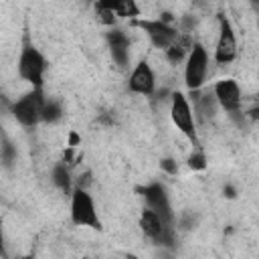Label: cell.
Wrapping results in <instances>:
<instances>
[{
	"label": "cell",
	"instance_id": "1",
	"mask_svg": "<svg viewBox=\"0 0 259 259\" xmlns=\"http://www.w3.org/2000/svg\"><path fill=\"white\" fill-rule=\"evenodd\" d=\"M47 103V97L42 95L40 87L24 93L20 99H16L10 107V113L14 115V119L24 125V127H32L42 119V107Z\"/></svg>",
	"mask_w": 259,
	"mask_h": 259
},
{
	"label": "cell",
	"instance_id": "2",
	"mask_svg": "<svg viewBox=\"0 0 259 259\" xmlns=\"http://www.w3.org/2000/svg\"><path fill=\"white\" fill-rule=\"evenodd\" d=\"M208 73V53L200 42H194L184 61V83L188 91H200Z\"/></svg>",
	"mask_w": 259,
	"mask_h": 259
},
{
	"label": "cell",
	"instance_id": "3",
	"mask_svg": "<svg viewBox=\"0 0 259 259\" xmlns=\"http://www.w3.org/2000/svg\"><path fill=\"white\" fill-rule=\"evenodd\" d=\"M47 69V61L40 55V51L36 47H32L28 40H24L20 57H18V75L20 79H24L26 83H30L34 89L42 85V75Z\"/></svg>",
	"mask_w": 259,
	"mask_h": 259
},
{
	"label": "cell",
	"instance_id": "4",
	"mask_svg": "<svg viewBox=\"0 0 259 259\" xmlns=\"http://www.w3.org/2000/svg\"><path fill=\"white\" fill-rule=\"evenodd\" d=\"M170 117L172 123L182 132L194 146H198V136H196V123H194V113L188 97L180 91H174L170 97Z\"/></svg>",
	"mask_w": 259,
	"mask_h": 259
},
{
	"label": "cell",
	"instance_id": "5",
	"mask_svg": "<svg viewBox=\"0 0 259 259\" xmlns=\"http://www.w3.org/2000/svg\"><path fill=\"white\" fill-rule=\"evenodd\" d=\"M71 221L77 227L101 229V221H99L95 202H93L91 194L83 188H75L71 192Z\"/></svg>",
	"mask_w": 259,
	"mask_h": 259
},
{
	"label": "cell",
	"instance_id": "6",
	"mask_svg": "<svg viewBox=\"0 0 259 259\" xmlns=\"http://www.w3.org/2000/svg\"><path fill=\"white\" fill-rule=\"evenodd\" d=\"M237 57V36L231 20L227 16L219 18V40L214 47V61L219 65H229Z\"/></svg>",
	"mask_w": 259,
	"mask_h": 259
},
{
	"label": "cell",
	"instance_id": "7",
	"mask_svg": "<svg viewBox=\"0 0 259 259\" xmlns=\"http://www.w3.org/2000/svg\"><path fill=\"white\" fill-rule=\"evenodd\" d=\"M136 24L150 36V40H152L154 47L164 49V51H168V49L180 38V32H178L172 24L162 22L160 18H156V20H146V18H144V20H138Z\"/></svg>",
	"mask_w": 259,
	"mask_h": 259
},
{
	"label": "cell",
	"instance_id": "8",
	"mask_svg": "<svg viewBox=\"0 0 259 259\" xmlns=\"http://www.w3.org/2000/svg\"><path fill=\"white\" fill-rule=\"evenodd\" d=\"M212 93L217 97V103L227 113H239L243 107V93L235 79H221L214 83Z\"/></svg>",
	"mask_w": 259,
	"mask_h": 259
},
{
	"label": "cell",
	"instance_id": "9",
	"mask_svg": "<svg viewBox=\"0 0 259 259\" xmlns=\"http://www.w3.org/2000/svg\"><path fill=\"white\" fill-rule=\"evenodd\" d=\"M142 196L146 198V204L150 210H154L166 225H172L174 221V212H172V206H170V200H168V194H166V188L162 184H148L144 188H140Z\"/></svg>",
	"mask_w": 259,
	"mask_h": 259
},
{
	"label": "cell",
	"instance_id": "10",
	"mask_svg": "<svg viewBox=\"0 0 259 259\" xmlns=\"http://www.w3.org/2000/svg\"><path fill=\"white\" fill-rule=\"evenodd\" d=\"M127 89L132 93L146 95V97H150L154 93V89H156V75H154V71H152L148 61H140L134 67V71L130 75V81H127Z\"/></svg>",
	"mask_w": 259,
	"mask_h": 259
},
{
	"label": "cell",
	"instance_id": "11",
	"mask_svg": "<svg viewBox=\"0 0 259 259\" xmlns=\"http://www.w3.org/2000/svg\"><path fill=\"white\" fill-rule=\"evenodd\" d=\"M107 45H109V51H111L115 65L125 67L130 63V36L125 34V30L111 28L107 32Z\"/></svg>",
	"mask_w": 259,
	"mask_h": 259
},
{
	"label": "cell",
	"instance_id": "12",
	"mask_svg": "<svg viewBox=\"0 0 259 259\" xmlns=\"http://www.w3.org/2000/svg\"><path fill=\"white\" fill-rule=\"evenodd\" d=\"M166 227H168V225H166L154 210H150V208L142 210V214H140V229H142V233H144L146 237H150L154 243L162 237V233H164Z\"/></svg>",
	"mask_w": 259,
	"mask_h": 259
},
{
	"label": "cell",
	"instance_id": "13",
	"mask_svg": "<svg viewBox=\"0 0 259 259\" xmlns=\"http://www.w3.org/2000/svg\"><path fill=\"white\" fill-rule=\"evenodd\" d=\"M53 182L63 192H71V172L67 164H57L53 168Z\"/></svg>",
	"mask_w": 259,
	"mask_h": 259
},
{
	"label": "cell",
	"instance_id": "14",
	"mask_svg": "<svg viewBox=\"0 0 259 259\" xmlns=\"http://www.w3.org/2000/svg\"><path fill=\"white\" fill-rule=\"evenodd\" d=\"M109 4L115 10V14L121 16V18H136V16H140V8H138V4L134 0H119V2H109Z\"/></svg>",
	"mask_w": 259,
	"mask_h": 259
},
{
	"label": "cell",
	"instance_id": "15",
	"mask_svg": "<svg viewBox=\"0 0 259 259\" xmlns=\"http://www.w3.org/2000/svg\"><path fill=\"white\" fill-rule=\"evenodd\" d=\"M63 115V107L59 101H53V99H47L45 107H42V121L45 123H55L59 121Z\"/></svg>",
	"mask_w": 259,
	"mask_h": 259
},
{
	"label": "cell",
	"instance_id": "16",
	"mask_svg": "<svg viewBox=\"0 0 259 259\" xmlns=\"http://www.w3.org/2000/svg\"><path fill=\"white\" fill-rule=\"evenodd\" d=\"M95 12H97L99 20H101L103 24H107V26L115 24V20H117V14H115V10L111 8L109 2H97V4H95Z\"/></svg>",
	"mask_w": 259,
	"mask_h": 259
},
{
	"label": "cell",
	"instance_id": "17",
	"mask_svg": "<svg viewBox=\"0 0 259 259\" xmlns=\"http://www.w3.org/2000/svg\"><path fill=\"white\" fill-rule=\"evenodd\" d=\"M14 160H16V148L4 138L2 140V162H4V166H10Z\"/></svg>",
	"mask_w": 259,
	"mask_h": 259
},
{
	"label": "cell",
	"instance_id": "18",
	"mask_svg": "<svg viewBox=\"0 0 259 259\" xmlns=\"http://www.w3.org/2000/svg\"><path fill=\"white\" fill-rule=\"evenodd\" d=\"M188 166H190L192 170H204V168H206V158H204V154H202V152H192V154L188 156Z\"/></svg>",
	"mask_w": 259,
	"mask_h": 259
},
{
	"label": "cell",
	"instance_id": "19",
	"mask_svg": "<svg viewBox=\"0 0 259 259\" xmlns=\"http://www.w3.org/2000/svg\"><path fill=\"white\" fill-rule=\"evenodd\" d=\"M160 168H162L166 174H170V176L178 174V164H176V160H172V158H162Z\"/></svg>",
	"mask_w": 259,
	"mask_h": 259
},
{
	"label": "cell",
	"instance_id": "20",
	"mask_svg": "<svg viewBox=\"0 0 259 259\" xmlns=\"http://www.w3.org/2000/svg\"><path fill=\"white\" fill-rule=\"evenodd\" d=\"M251 119H259V93L257 95H253V99L249 101V105H247V111H245Z\"/></svg>",
	"mask_w": 259,
	"mask_h": 259
},
{
	"label": "cell",
	"instance_id": "21",
	"mask_svg": "<svg viewBox=\"0 0 259 259\" xmlns=\"http://www.w3.org/2000/svg\"><path fill=\"white\" fill-rule=\"evenodd\" d=\"M225 196L235 198V188H233V186H225Z\"/></svg>",
	"mask_w": 259,
	"mask_h": 259
},
{
	"label": "cell",
	"instance_id": "22",
	"mask_svg": "<svg viewBox=\"0 0 259 259\" xmlns=\"http://www.w3.org/2000/svg\"><path fill=\"white\" fill-rule=\"evenodd\" d=\"M69 144H71V146H77V144H79V136H77V134H71V136H69Z\"/></svg>",
	"mask_w": 259,
	"mask_h": 259
},
{
	"label": "cell",
	"instance_id": "23",
	"mask_svg": "<svg viewBox=\"0 0 259 259\" xmlns=\"http://www.w3.org/2000/svg\"><path fill=\"white\" fill-rule=\"evenodd\" d=\"M125 259H140V257H138V255H134V253H127V255H125Z\"/></svg>",
	"mask_w": 259,
	"mask_h": 259
},
{
	"label": "cell",
	"instance_id": "24",
	"mask_svg": "<svg viewBox=\"0 0 259 259\" xmlns=\"http://www.w3.org/2000/svg\"><path fill=\"white\" fill-rule=\"evenodd\" d=\"M85 259H87V257H85Z\"/></svg>",
	"mask_w": 259,
	"mask_h": 259
}]
</instances>
